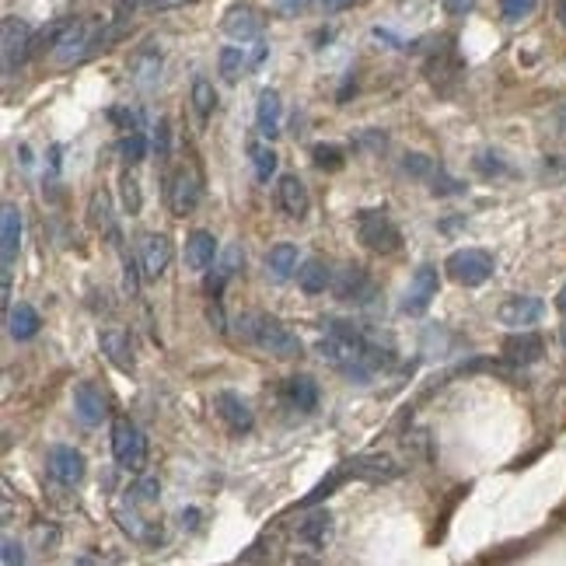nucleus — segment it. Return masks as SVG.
<instances>
[{"instance_id": "nucleus-15", "label": "nucleus", "mask_w": 566, "mask_h": 566, "mask_svg": "<svg viewBox=\"0 0 566 566\" xmlns=\"http://www.w3.org/2000/svg\"><path fill=\"white\" fill-rule=\"evenodd\" d=\"M542 353H546L542 336H535V332H528V329H514L511 336L504 339V357H507V364H514V367L539 364Z\"/></svg>"}, {"instance_id": "nucleus-17", "label": "nucleus", "mask_w": 566, "mask_h": 566, "mask_svg": "<svg viewBox=\"0 0 566 566\" xmlns=\"http://www.w3.org/2000/svg\"><path fill=\"white\" fill-rule=\"evenodd\" d=\"M332 294L339 301H367L374 294V283L360 266H343V270L332 273Z\"/></svg>"}, {"instance_id": "nucleus-5", "label": "nucleus", "mask_w": 566, "mask_h": 566, "mask_svg": "<svg viewBox=\"0 0 566 566\" xmlns=\"http://www.w3.org/2000/svg\"><path fill=\"white\" fill-rule=\"evenodd\" d=\"M444 270H448V277L455 283H462V287H483L493 277L497 263H493V256L486 249H458L448 256Z\"/></svg>"}, {"instance_id": "nucleus-28", "label": "nucleus", "mask_w": 566, "mask_h": 566, "mask_svg": "<svg viewBox=\"0 0 566 566\" xmlns=\"http://www.w3.org/2000/svg\"><path fill=\"white\" fill-rule=\"evenodd\" d=\"M297 287H301L308 297L325 294V290L332 287V270L322 263V259H304L301 270H297Z\"/></svg>"}, {"instance_id": "nucleus-33", "label": "nucleus", "mask_w": 566, "mask_h": 566, "mask_svg": "<svg viewBox=\"0 0 566 566\" xmlns=\"http://www.w3.org/2000/svg\"><path fill=\"white\" fill-rule=\"evenodd\" d=\"M158 500H161V483L151 476L137 479V483L126 490V504H133V507H154Z\"/></svg>"}, {"instance_id": "nucleus-7", "label": "nucleus", "mask_w": 566, "mask_h": 566, "mask_svg": "<svg viewBox=\"0 0 566 566\" xmlns=\"http://www.w3.org/2000/svg\"><path fill=\"white\" fill-rule=\"evenodd\" d=\"M32 28L25 18H14L7 14L4 25H0V49H4V74H14L21 63L32 56Z\"/></svg>"}, {"instance_id": "nucleus-24", "label": "nucleus", "mask_w": 566, "mask_h": 566, "mask_svg": "<svg viewBox=\"0 0 566 566\" xmlns=\"http://www.w3.org/2000/svg\"><path fill=\"white\" fill-rule=\"evenodd\" d=\"M137 511H140V507H133V504H130V511H126V507H119V511H116L119 528H123L133 542H140V546H161V525H158V521L140 518Z\"/></svg>"}, {"instance_id": "nucleus-26", "label": "nucleus", "mask_w": 566, "mask_h": 566, "mask_svg": "<svg viewBox=\"0 0 566 566\" xmlns=\"http://www.w3.org/2000/svg\"><path fill=\"white\" fill-rule=\"evenodd\" d=\"M39 325H42L39 311H35L28 301H18V304H11V308H7V332H11L18 343L32 339L35 332H39Z\"/></svg>"}, {"instance_id": "nucleus-8", "label": "nucleus", "mask_w": 566, "mask_h": 566, "mask_svg": "<svg viewBox=\"0 0 566 566\" xmlns=\"http://www.w3.org/2000/svg\"><path fill=\"white\" fill-rule=\"evenodd\" d=\"M221 28L235 42H256L259 35H263V28H266V18H263V11H259L256 4H231L228 11H224Z\"/></svg>"}, {"instance_id": "nucleus-55", "label": "nucleus", "mask_w": 566, "mask_h": 566, "mask_svg": "<svg viewBox=\"0 0 566 566\" xmlns=\"http://www.w3.org/2000/svg\"><path fill=\"white\" fill-rule=\"evenodd\" d=\"M563 130H566V116H563Z\"/></svg>"}, {"instance_id": "nucleus-10", "label": "nucleus", "mask_w": 566, "mask_h": 566, "mask_svg": "<svg viewBox=\"0 0 566 566\" xmlns=\"http://www.w3.org/2000/svg\"><path fill=\"white\" fill-rule=\"evenodd\" d=\"M214 409L217 416L224 420V427L231 430V434H252V427H256V416H252L249 402L242 399L238 392H217L214 395Z\"/></svg>"}, {"instance_id": "nucleus-32", "label": "nucleus", "mask_w": 566, "mask_h": 566, "mask_svg": "<svg viewBox=\"0 0 566 566\" xmlns=\"http://www.w3.org/2000/svg\"><path fill=\"white\" fill-rule=\"evenodd\" d=\"M245 70H249V53H245L242 46H224L221 49V77L224 81L235 84Z\"/></svg>"}, {"instance_id": "nucleus-54", "label": "nucleus", "mask_w": 566, "mask_h": 566, "mask_svg": "<svg viewBox=\"0 0 566 566\" xmlns=\"http://www.w3.org/2000/svg\"><path fill=\"white\" fill-rule=\"evenodd\" d=\"M560 339H563V346H566V322H563V329H560Z\"/></svg>"}, {"instance_id": "nucleus-36", "label": "nucleus", "mask_w": 566, "mask_h": 566, "mask_svg": "<svg viewBox=\"0 0 566 566\" xmlns=\"http://www.w3.org/2000/svg\"><path fill=\"white\" fill-rule=\"evenodd\" d=\"M437 168H441V165H437V161L430 158V154H420V151H409L406 158H402V172L413 175V179H423V182L434 179Z\"/></svg>"}, {"instance_id": "nucleus-51", "label": "nucleus", "mask_w": 566, "mask_h": 566, "mask_svg": "<svg viewBox=\"0 0 566 566\" xmlns=\"http://www.w3.org/2000/svg\"><path fill=\"white\" fill-rule=\"evenodd\" d=\"M151 11H172V7H182V4H189V0H144Z\"/></svg>"}, {"instance_id": "nucleus-11", "label": "nucleus", "mask_w": 566, "mask_h": 566, "mask_svg": "<svg viewBox=\"0 0 566 566\" xmlns=\"http://www.w3.org/2000/svg\"><path fill=\"white\" fill-rule=\"evenodd\" d=\"M437 290H441V280H437V270L434 266H420L409 280V290H406V301H402V311L406 315H423V311L434 304Z\"/></svg>"}, {"instance_id": "nucleus-47", "label": "nucleus", "mask_w": 566, "mask_h": 566, "mask_svg": "<svg viewBox=\"0 0 566 566\" xmlns=\"http://www.w3.org/2000/svg\"><path fill=\"white\" fill-rule=\"evenodd\" d=\"M109 119H112V123H119V126H123L126 133H133V130H137V116H133L130 109H112V112H109Z\"/></svg>"}, {"instance_id": "nucleus-50", "label": "nucleus", "mask_w": 566, "mask_h": 566, "mask_svg": "<svg viewBox=\"0 0 566 566\" xmlns=\"http://www.w3.org/2000/svg\"><path fill=\"white\" fill-rule=\"evenodd\" d=\"M476 7V0H444V11L448 14H469Z\"/></svg>"}, {"instance_id": "nucleus-27", "label": "nucleus", "mask_w": 566, "mask_h": 566, "mask_svg": "<svg viewBox=\"0 0 566 566\" xmlns=\"http://www.w3.org/2000/svg\"><path fill=\"white\" fill-rule=\"evenodd\" d=\"M280 116H283V102L273 88H266L259 95V105H256V126L266 140H273L280 133Z\"/></svg>"}, {"instance_id": "nucleus-46", "label": "nucleus", "mask_w": 566, "mask_h": 566, "mask_svg": "<svg viewBox=\"0 0 566 566\" xmlns=\"http://www.w3.org/2000/svg\"><path fill=\"white\" fill-rule=\"evenodd\" d=\"M0 563H4V566L25 563V546H21V542H14L11 535H4V553H0Z\"/></svg>"}, {"instance_id": "nucleus-2", "label": "nucleus", "mask_w": 566, "mask_h": 566, "mask_svg": "<svg viewBox=\"0 0 566 566\" xmlns=\"http://www.w3.org/2000/svg\"><path fill=\"white\" fill-rule=\"evenodd\" d=\"M238 332H242V339H249L252 346H259L263 353L280 357V360H294L301 357L304 350L297 332H290L280 318L266 315V311H249V315H242L238 318Z\"/></svg>"}, {"instance_id": "nucleus-16", "label": "nucleus", "mask_w": 566, "mask_h": 566, "mask_svg": "<svg viewBox=\"0 0 566 566\" xmlns=\"http://www.w3.org/2000/svg\"><path fill=\"white\" fill-rule=\"evenodd\" d=\"M98 346H102L105 360H109L116 371L123 374H133V367H137V360H133V343H130V332L126 329H102V336H98Z\"/></svg>"}, {"instance_id": "nucleus-34", "label": "nucleus", "mask_w": 566, "mask_h": 566, "mask_svg": "<svg viewBox=\"0 0 566 566\" xmlns=\"http://www.w3.org/2000/svg\"><path fill=\"white\" fill-rule=\"evenodd\" d=\"M193 109H196V116H200V123H207L210 112L217 109V91L207 77H196L193 81Z\"/></svg>"}, {"instance_id": "nucleus-43", "label": "nucleus", "mask_w": 566, "mask_h": 566, "mask_svg": "<svg viewBox=\"0 0 566 566\" xmlns=\"http://www.w3.org/2000/svg\"><path fill=\"white\" fill-rule=\"evenodd\" d=\"M388 147V137L381 130H364L357 140H353V151H371V154H381Z\"/></svg>"}, {"instance_id": "nucleus-12", "label": "nucleus", "mask_w": 566, "mask_h": 566, "mask_svg": "<svg viewBox=\"0 0 566 566\" xmlns=\"http://www.w3.org/2000/svg\"><path fill=\"white\" fill-rule=\"evenodd\" d=\"M172 242L165 235H144L140 238V270H144V280H158L165 277V270L172 266Z\"/></svg>"}, {"instance_id": "nucleus-22", "label": "nucleus", "mask_w": 566, "mask_h": 566, "mask_svg": "<svg viewBox=\"0 0 566 566\" xmlns=\"http://www.w3.org/2000/svg\"><path fill=\"white\" fill-rule=\"evenodd\" d=\"M283 399L297 413H315L318 409V381L311 374H294L283 381Z\"/></svg>"}, {"instance_id": "nucleus-44", "label": "nucleus", "mask_w": 566, "mask_h": 566, "mask_svg": "<svg viewBox=\"0 0 566 566\" xmlns=\"http://www.w3.org/2000/svg\"><path fill=\"white\" fill-rule=\"evenodd\" d=\"M535 11V0H500V14L507 21H521Z\"/></svg>"}, {"instance_id": "nucleus-3", "label": "nucleus", "mask_w": 566, "mask_h": 566, "mask_svg": "<svg viewBox=\"0 0 566 566\" xmlns=\"http://www.w3.org/2000/svg\"><path fill=\"white\" fill-rule=\"evenodd\" d=\"M112 458L123 465L126 472H144L147 465V437L133 420L119 416L112 423Z\"/></svg>"}, {"instance_id": "nucleus-29", "label": "nucleus", "mask_w": 566, "mask_h": 566, "mask_svg": "<svg viewBox=\"0 0 566 566\" xmlns=\"http://www.w3.org/2000/svg\"><path fill=\"white\" fill-rule=\"evenodd\" d=\"M266 270L273 273V280H287L297 273V249L290 242H280L266 252Z\"/></svg>"}, {"instance_id": "nucleus-41", "label": "nucleus", "mask_w": 566, "mask_h": 566, "mask_svg": "<svg viewBox=\"0 0 566 566\" xmlns=\"http://www.w3.org/2000/svg\"><path fill=\"white\" fill-rule=\"evenodd\" d=\"M32 546L42 549V553L56 549V546H60V528H56V525H35L32 528Z\"/></svg>"}, {"instance_id": "nucleus-30", "label": "nucleus", "mask_w": 566, "mask_h": 566, "mask_svg": "<svg viewBox=\"0 0 566 566\" xmlns=\"http://www.w3.org/2000/svg\"><path fill=\"white\" fill-rule=\"evenodd\" d=\"M329 511H311L308 518L297 525V539L304 546H325V535H329Z\"/></svg>"}, {"instance_id": "nucleus-9", "label": "nucleus", "mask_w": 566, "mask_h": 566, "mask_svg": "<svg viewBox=\"0 0 566 566\" xmlns=\"http://www.w3.org/2000/svg\"><path fill=\"white\" fill-rule=\"evenodd\" d=\"M46 469L56 483L70 490V486H77L84 479V455L77 448H70V444H56L46 455Z\"/></svg>"}, {"instance_id": "nucleus-20", "label": "nucleus", "mask_w": 566, "mask_h": 566, "mask_svg": "<svg viewBox=\"0 0 566 566\" xmlns=\"http://www.w3.org/2000/svg\"><path fill=\"white\" fill-rule=\"evenodd\" d=\"M161 67H165V60H161V49L154 46V42H147V46H140L137 53H133L130 81L137 84V88H154V84L161 81Z\"/></svg>"}, {"instance_id": "nucleus-37", "label": "nucleus", "mask_w": 566, "mask_h": 566, "mask_svg": "<svg viewBox=\"0 0 566 566\" xmlns=\"http://www.w3.org/2000/svg\"><path fill=\"white\" fill-rule=\"evenodd\" d=\"M311 161H315V168H322V172H339V168L346 165V154L343 147L336 144H315L311 147Z\"/></svg>"}, {"instance_id": "nucleus-49", "label": "nucleus", "mask_w": 566, "mask_h": 566, "mask_svg": "<svg viewBox=\"0 0 566 566\" xmlns=\"http://www.w3.org/2000/svg\"><path fill=\"white\" fill-rule=\"evenodd\" d=\"M308 4H311V0H277V11L280 14H301Z\"/></svg>"}, {"instance_id": "nucleus-19", "label": "nucleus", "mask_w": 566, "mask_h": 566, "mask_svg": "<svg viewBox=\"0 0 566 566\" xmlns=\"http://www.w3.org/2000/svg\"><path fill=\"white\" fill-rule=\"evenodd\" d=\"M277 207L287 217H294V221L308 217L311 196H308V186H304L297 175H280V182H277Z\"/></svg>"}, {"instance_id": "nucleus-14", "label": "nucleus", "mask_w": 566, "mask_h": 566, "mask_svg": "<svg viewBox=\"0 0 566 566\" xmlns=\"http://www.w3.org/2000/svg\"><path fill=\"white\" fill-rule=\"evenodd\" d=\"M542 315H546V304H542L539 297H528V294L507 297V301L497 308L500 325H511V329H528V325H535Z\"/></svg>"}, {"instance_id": "nucleus-4", "label": "nucleus", "mask_w": 566, "mask_h": 566, "mask_svg": "<svg viewBox=\"0 0 566 566\" xmlns=\"http://www.w3.org/2000/svg\"><path fill=\"white\" fill-rule=\"evenodd\" d=\"M357 235L364 242V249L378 252V256H388V252H399L402 235L392 221H388L385 210H360L357 214Z\"/></svg>"}, {"instance_id": "nucleus-18", "label": "nucleus", "mask_w": 566, "mask_h": 566, "mask_svg": "<svg viewBox=\"0 0 566 566\" xmlns=\"http://www.w3.org/2000/svg\"><path fill=\"white\" fill-rule=\"evenodd\" d=\"M74 413H77V420H81L84 427H98V423L109 416V406H105L102 388L91 385V381H81V385L74 388Z\"/></svg>"}, {"instance_id": "nucleus-48", "label": "nucleus", "mask_w": 566, "mask_h": 566, "mask_svg": "<svg viewBox=\"0 0 566 566\" xmlns=\"http://www.w3.org/2000/svg\"><path fill=\"white\" fill-rule=\"evenodd\" d=\"M168 140H172V130H168V119H161V123H158V137H154L158 158H168Z\"/></svg>"}, {"instance_id": "nucleus-25", "label": "nucleus", "mask_w": 566, "mask_h": 566, "mask_svg": "<svg viewBox=\"0 0 566 566\" xmlns=\"http://www.w3.org/2000/svg\"><path fill=\"white\" fill-rule=\"evenodd\" d=\"M242 263H245L242 249H238V245H228V249L221 252V263H217V270L207 277V297H214V301H217V297L224 294V287H228V280L238 277Z\"/></svg>"}, {"instance_id": "nucleus-23", "label": "nucleus", "mask_w": 566, "mask_h": 566, "mask_svg": "<svg viewBox=\"0 0 566 566\" xmlns=\"http://www.w3.org/2000/svg\"><path fill=\"white\" fill-rule=\"evenodd\" d=\"M21 249V210L14 203H4L0 214V256H4V270H11Z\"/></svg>"}, {"instance_id": "nucleus-13", "label": "nucleus", "mask_w": 566, "mask_h": 566, "mask_svg": "<svg viewBox=\"0 0 566 566\" xmlns=\"http://www.w3.org/2000/svg\"><path fill=\"white\" fill-rule=\"evenodd\" d=\"M346 476L367 479V483H388V479L402 476V465L392 455H360L346 462Z\"/></svg>"}, {"instance_id": "nucleus-6", "label": "nucleus", "mask_w": 566, "mask_h": 566, "mask_svg": "<svg viewBox=\"0 0 566 566\" xmlns=\"http://www.w3.org/2000/svg\"><path fill=\"white\" fill-rule=\"evenodd\" d=\"M165 200L172 207L175 217H189L203 200V182L200 175L193 172L189 165H179L172 175H168V189H165Z\"/></svg>"}, {"instance_id": "nucleus-1", "label": "nucleus", "mask_w": 566, "mask_h": 566, "mask_svg": "<svg viewBox=\"0 0 566 566\" xmlns=\"http://www.w3.org/2000/svg\"><path fill=\"white\" fill-rule=\"evenodd\" d=\"M315 353L329 367H336L339 374H346L350 381H367L378 367L388 364V357L371 346L357 329H350L346 322H329V332L315 343Z\"/></svg>"}, {"instance_id": "nucleus-35", "label": "nucleus", "mask_w": 566, "mask_h": 566, "mask_svg": "<svg viewBox=\"0 0 566 566\" xmlns=\"http://www.w3.org/2000/svg\"><path fill=\"white\" fill-rule=\"evenodd\" d=\"M252 165H256V179L259 182H270L273 175H277V151H273L270 144H252Z\"/></svg>"}, {"instance_id": "nucleus-52", "label": "nucleus", "mask_w": 566, "mask_h": 566, "mask_svg": "<svg viewBox=\"0 0 566 566\" xmlns=\"http://www.w3.org/2000/svg\"><path fill=\"white\" fill-rule=\"evenodd\" d=\"M318 4H322L325 11H346V7H350L353 0H318Z\"/></svg>"}, {"instance_id": "nucleus-53", "label": "nucleus", "mask_w": 566, "mask_h": 566, "mask_svg": "<svg viewBox=\"0 0 566 566\" xmlns=\"http://www.w3.org/2000/svg\"><path fill=\"white\" fill-rule=\"evenodd\" d=\"M556 308H560L563 315H566V283H563V290H560V294H556Z\"/></svg>"}, {"instance_id": "nucleus-21", "label": "nucleus", "mask_w": 566, "mask_h": 566, "mask_svg": "<svg viewBox=\"0 0 566 566\" xmlns=\"http://www.w3.org/2000/svg\"><path fill=\"white\" fill-rule=\"evenodd\" d=\"M217 256H221V249H217V238L210 235V231H193V235L186 238V270L189 273H207Z\"/></svg>"}, {"instance_id": "nucleus-40", "label": "nucleus", "mask_w": 566, "mask_h": 566, "mask_svg": "<svg viewBox=\"0 0 566 566\" xmlns=\"http://www.w3.org/2000/svg\"><path fill=\"white\" fill-rule=\"evenodd\" d=\"M119 186H123V207H126V214L137 217L140 207H144V196H140V182L133 179L130 172H126L123 179H119Z\"/></svg>"}, {"instance_id": "nucleus-42", "label": "nucleus", "mask_w": 566, "mask_h": 566, "mask_svg": "<svg viewBox=\"0 0 566 566\" xmlns=\"http://www.w3.org/2000/svg\"><path fill=\"white\" fill-rule=\"evenodd\" d=\"M430 193L434 196H458V193H465V186L458 179H451V175H444V168H437L434 179H430Z\"/></svg>"}, {"instance_id": "nucleus-45", "label": "nucleus", "mask_w": 566, "mask_h": 566, "mask_svg": "<svg viewBox=\"0 0 566 566\" xmlns=\"http://www.w3.org/2000/svg\"><path fill=\"white\" fill-rule=\"evenodd\" d=\"M476 172L486 175V179H493V175H504L507 165L500 161V154H490V151H486V154H479V158H476Z\"/></svg>"}, {"instance_id": "nucleus-39", "label": "nucleus", "mask_w": 566, "mask_h": 566, "mask_svg": "<svg viewBox=\"0 0 566 566\" xmlns=\"http://www.w3.org/2000/svg\"><path fill=\"white\" fill-rule=\"evenodd\" d=\"M343 479H350V476H346V469H336V472H329V479H322V483H318L315 490H311L308 497L301 500V507H315L318 500L332 497V493H336V486L343 483Z\"/></svg>"}, {"instance_id": "nucleus-38", "label": "nucleus", "mask_w": 566, "mask_h": 566, "mask_svg": "<svg viewBox=\"0 0 566 566\" xmlns=\"http://www.w3.org/2000/svg\"><path fill=\"white\" fill-rule=\"evenodd\" d=\"M119 158H123V165H140V161L147 158V137L144 133H126L123 140H119Z\"/></svg>"}, {"instance_id": "nucleus-31", "label": "nucleus", "mask_w": 566, "mask_h": 566, "mask_svg": "<svg viewBox=\"0 0 566 566\" xmlns=\"http://www.w3.org/2000/svg\"><path fill=\"white\" fill-rule=\"evenodd\" d=\"M88 224L91 228H98V231H116L112 228V196L105 193V189H95L91 193V203H88Z\"/></svg>"}]
</instances>
